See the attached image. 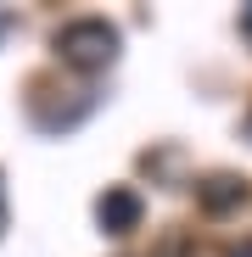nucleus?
Instances as JSON below:
<instances>
[{
	"mask_svg": "<svg viewBox=\"0 0 252 257\" xmlns=\"http://www.w3.org/2000/svg\"><path fill=\"white\" fill-rule=\"evenodd\" d=\"M56 56L78 73H101L112 56H118V28L107 17H78V23H62L56 28Z\"/></svg>",
	"mask_w": 252,
	"mask_h": 257,
	"instance_id": "nucleus-1",
	"label": "nucleus"
},
{
	"mask_svg": "<svg viewBox=\"0 0 252 257\" xmlns=\"http://www.w3.org/2000/svg\"><path fill=\"white\" fill-rule=\"evenodd\" d=\"M140 212H146V201H140V190H129V185H112V190L96 201V218H101L107 235H129V229L140 224Z\"/></svg>",
	"mask_w": 252,
	"mask_h": 257,
	"instance_id": "nucleus-2",
	"label": "nucleus"
},
{
	"mask_svg": "<svg viewBox=\"0 0 252 257\" xmlns=\"http://www.w3.org/2000/svg\"><path fill=\"white\" fill-rule=\"evenodd\" d=\"M196 196H202V207H207V212H224V207H235V201L246 196V185H241V179H230V174H213L207 185H196Z\"/></svg>",
	"mask_w": 252,
	"mask_h": 257,
	"instance_id": "nucleus-3",
	"label": "nucleus"
},
{
	"mask_svg": "<svg viewBox=\"0 0 252 257\" xmlns=\"http://www.w3.org/2000/svg\"><path fill=\"white\" fill-rule=\"evenodd\" d=\"M241 34H246V39H252V6H246V12H241Z\"/></svg>",
	"mask_w": 252,
	"mask_h": 257,
	"instance_id": "nucleus-4",
	"label": "nucleus"
},
{
	"mask_svg": "<svg viewBox=\"0 0 252 257\" xmlns=\"http://www.w3.org/2000/svg\"><path fill=\"white\" fill-rule=\"evenodd\" d=\"M230 257H252V240H246V246H235V251H230Z\"/></svg>",
	"mask_w": 252,
	"mask_h": 257,
	"instance_id": "nucleus-5",
	"label": "nucleus"
},
{
	"mask_svg": "<svg viewBox=\"0 0 252 257\" xmlns=\"http://www.w3.org/2000/svg\"><path fill=\"white\" fill-rule=\"evenodd\" d=\"M6 28H12V17H6V12H0V39H6Z\"/></svg>",
	"mask_w": 252,
	"mask_h": 257,
	"instance_id": "nucleus-6",
	"label": "nucleus"
},
{
	"mask_svg": "<svg viewBox=\"0 0 252 257\" xmlns=\"http://www.w3.org/2000/svg\"><path fill=\"white\" fill-rule=\"evenodd\" d=\"M246 140H252V117H246Z\"/></svg>",
	"mask_w": 252,
	"mask_h": 257,
	"instance_id": "nucleus-7",
	"label": "nucleus"
}]
</instances>
